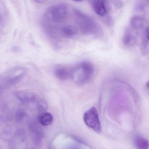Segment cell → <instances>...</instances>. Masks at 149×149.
<instances>
[{
	"label": "cell",
	"mask_w": 149,
	"mask_h": 149,
	"mask_svg": "<svg viewBox=\"0 0 149 149\" xmlns=\"http://www.w3.org/2000/svg\"><path fill=\"white\" fill-rule=\"evenodd\" d=\"M74 13L82 34L96 36L100 33L101 28L94 19L75 8Z\"/></svg>",
	"instance_id": "1"
},
{
	"label": "cell",
	"mask_w": 149,
	"mask_h": 149,
	"mask_svg": "<svg viewBox=\"0 0 149 149\" xmlns=\"http://www.w3.org/2000/svg\"><path fill=\"white\" fill-rule=\"evenodd\" d=\"M94 73V66L91 63L82 62L72 68L71 79L77 85H84L91 80Z\"/></svg>",
	"instance_id": "2"
},
{
	"label": "cell",
	"mask_w": 149,
	"mask_h": 149,
	"mask_svg": "<svg viewBox=\"0 0 149 149\" xmlns=\"http://www.w3.org/2000/svg\"><path fill=\"white\" fill-rule=\"evenodd\" d=\"M26 72L24 67H16L7 71L1 75L0 79L1 90L15 85L20 81Z\"/></svg>",
	"instance_id": "3"
},
{
	"label": "cell",
	"mask_w": 149,
	"mask_h": 149,
	"mask_svg": "<svg viewBox=\"0 0 149 149\" xmlns=\"http://www.w3.org/2000/svg\"><path fill=\"white\" fill-rule=\"evenodd\" d=\"M84 120L85 124L97 133H100L102 130L101 123L97 110L92 107L84 113Z\"/></svg>",
	"instance_id": "4"
},
{
	"label": "cell",
	"mask_w": 149,
	"mask_h": 149,
	"mask_svg": "<svg viewBox=\"0 0 149 149\" xmlns=\"http://www.w3.org/2000/svg\"><path fill=\"white\" fill-rule=\"evenodd\" d=\"M55 76L61 81H66L71 78L72 68H68L62 65L56 66L54 69Z\"/></svg>",
	"instance_id": "5"
},
{
	"label": "cell",
	"mask_w": 149,
	"mask_h": 149,
	"mask_svg": "<svg viewBox=\"0 0 149 149\" xmlns=\"http://www.w3.org/2000/svg\"><path fill=\"white\" fill-rule=\"evenodd\" d=\"M136 34L134 29L128 28L125 30L123 36V43L126 47H131L134 46L136 42Z\"/></svg>",
	"instance_id": "6"
},
{
	"label": "cell",
	"mask_w": 149,
	"mask_h": 149,
	"mask_svg": "<svg viewBox=\"0 0 149 149\" xmlns=\"http://www.w3.org/2000/svg\"><path fill=\"white\" fill-rule=\"evenodd\" d=\"M15 95L17 99L23 103L33 102H35L36 96L33 93L26 91H17Z\"/></svg>",
	"instance_id": "7"
},
{
	"label": "cell",
	"mask_w": 149,
	"mask_h": 149,
	"mask_svg": "<svg viewBox=\"0 0 149 149\" xmlns=\"http://www.w3.org/2000/svg\"><path fill=\"white\" fill-rule=\"evenodd\" d=\"M133 143L136 149H149V141L141 135L134 136Z\"/></svg>",
	"instance_id": "8"
},
{
	"label": "cell",
	"mask_w": 149,
	"mask_h": 149,
	"mask_svg": "<svg viewBox=\"0 0 149 149\" xmlns=\"http://www.w3.org/2000/svg\"><path fill=\"white\" fill-rule=\"evenodd\" d=\"M92 6L95 13L99 16H104L107 13L106 6L103 1H92Z\"/></svg>",
	"instance_id": "9"
},
{
	"label": "cell",
	"mask_w": 149,
	"mask_h": 149,
	"mask_svg": "<svg viewBox=\"0 0 149 149\" xmlns=\"http://www.w3.org/2000/svg\"><path fill=\"white\" fill-rule=\"evenodd\" d=\"M53 121V116L50 113L48 112H42L38 117L39 123L44 126L50 125Z\"/></svg>",
	"instance_id": "10"
},
{
	"label": "cell",
	"mask_w": 149,
	"mask_h": 149,
	"mask_svg": "<svg viewBox=\"0 0 149 149\" xmlns=\"http://www.w3.org/2000/svg\"><path fill=\"white\" fill-rule=\"evenodd\" d=\"M145 20L143 18L139 16H133L131 19L132 27L134 29H141L144 26Z\"/></svg>",
	"instance_id": "11"
},
{
	"label": "cell",
	"mask_w": 149,
	"mask_h": 149,
	"mask_svg": "<svg viewBox=\"0 0 149 149\" xmlns=\"http://www.w3.org/2000/svg\"><path fill=\"white\" fill-rule=\"evenodd\" d=\"M31 132L34 139L36 140H40L42 138V133L40 129V127L38 126L36 124H32L31 125Z\"/></svg>",
	"instance_id": "12"
},
{
	"label": "cell",
	"mask_w": 149,
	"mask_h": 149,
	"mask_svg": "<svg viewBox=\"0 0 149 149\" xmlns=\"http://www.w3.org/2000/svg\"><path fill=\"white\" fill-rule=\"evenodd\" d=\"M37 107L40 111H43L47 109V104L44 101L40 100L37 102Z\"/></svg>",
	"instance_id": "13"
},
{
	"label": "cell",
	"mask_w": 149,
	"mask_h": 149,
	"mask_svg": "<svg viewBox=\"0 0 149 149\" xmlns=\"http://www.w3.org/2000/svg\"><path fill=\"white\" fill-rule=\"evenodd\" d=\"M146 36L147 40L149 41V24L146 28Z\"/></svg>",
	"instance_id": "14"
},
{
	"label": "cell",
	"mask_w": 149,
	"mask_h": 149,
	"mask_svg": "<svg viewBox=\"0 0 149 149\" xmlns=\"http://www.w3.org/2000/svg\"><path fill=\"white\" fill-rule=\"evenodd\" d=\"M146 87H147L148 89H149V80L147 81V82H146Z\"/></svg>",
	"instance_id": "15"
}]
</instances>
